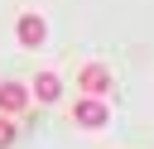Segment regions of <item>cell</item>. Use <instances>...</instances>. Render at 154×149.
<instances>
[{"label":"cell","instance_id":"6da1fadb","mask_svg":"<svg viewBox=\"0 0 154 149\" xmlns=\"http://www.w3.org/2000/svg\"><path fill=\"white\" fill-rule=\"evenodd\" d=\"M106 120H111L106 96H77V101H72V125H82L87 135H101V130H106Z\"/></svg>","mask_w":154,"mask_h":149},{"label":"cell","instance_id":"7a4b0ae2","mask_svg":"<svg viewBox=\"0 0 154 149\" xmlns=\"http://www.w3.org/2000/svg\"><path fill=\"white\" fill-rule=\"evenodd\" d=\"M14 38H19V48H43L48 43V19L34 14V10H24L19 24H14Z\"/></svg>","mask_w":154,"mask_h":149},{"label":"cell","instance_id":"3957f363","mask_svg":"<svg viewBox=\"0 0 154 149\" xmlns=\"http://www.w3.org/2000/svg\"><path fill=\"white\" fill-rule=\"evenodd\" d=\"M77 91H82V96H106V91H111V72H106L101 62H82V67H77Z\"/></svg>","mask_w":154,"mask_h":149},{"label":"cell","instance_id":"277c9868","mask_svg":"<svg viewBox=\"0 0 154 149\" xmlns=\"http://www.w3.org/2000/svg\"><path fill=\"white\" fill-rule=\"evenodd\" d=\"M29 96L43 101V106H58V101H63V77H58V72H38L34 87H29Z\"/></svg>","mask_w":154,"mask_h":149},{"label":"cell","instance_id":"5b68a950","mask_svg":"<svg viewBox=\"0 0 154 149\" xmlns=\"http://www.w3.org/2000/svg\"><path fill=\"white\" fill-rule=\"evenodd\" d=\"M29 101H34V96H29L24 82H0V115H19Z\"/></svg>","mask_w":154,"mask_h":149},{"label":"cell","instance_id":"8992f818","mask_svg":"<svg viewBox=\"0 0 154 149\" xmlns=\"http://www.w3.org/2000/svg\"><path fill=\"white\" fill-rule=\"evenodd\" d=\"M19 139V130H14V115H0V149H10Z\"/></svg>","mask_w":154,"mask_h":149}]
</instances>
